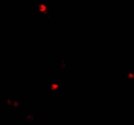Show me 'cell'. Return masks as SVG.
Wrapping results in <instances>:
<instances>
[{"label":"cell","instance_id":"3","mask_svg":"<svg viewBox=\"0 0 134 125\" xmlns=\"http://www.w3.org/2000/svg\"><path fill=\"white\" fill-rule=\"evenodd\" d=\"M126 78L127 79L134 80V73L129 72L126 74Z\"/></svg>","mask_w":134,"mask_h":125},{"label":"cell","instance_id":"1","mask_svg":"<svg viewBox=\"0 0 134 125\" xmlns=\"http://www.w3.org/2000/svg\"><path fill=\"white\" fill-rule=\"evenodd\" d=\"M39 10L43 15H46L48 12L47 6L43 3H40L39 5Z\"/></svg>","mask_w":134,"mask_h":125},{"label":"cell","instance_id":"4","mask_svg":"<svg viewBox=\"0 0 134 125\" xmlns=\"http://www.w3.org/2000/svg\"><path fill=\"white\" fill-rule=\"evenodd\" d=\"M5 104L7 106H13V100H10V99H7L5 100Z\"/></svg>","mask_w":134,"mask_h":125},{"label":"cell","instance_id":"6","mask_svg":"<svg viewBox=\"0 0 134 125\" xmlns=\"http://www.w3.org/2000/svg\"><path fill=\"white\" fill-rule=\"evenodd\" d=\"M27 118H28V120L29 121H31V120H34V115H29L27 116Z\"/></svg>","mask_w":134,"mask_h":125},{"label":"cell","instance_id":"5","mask_svg":"<svg viewBox=\"0 0 134 125\" xmlns=\"http://www.w3.org/2000/svg\"><path fill=\"white\" fill-rule=\"evenodd\" d=\"M19 105V101L18 100H13V107H18Z\"/></svg>","mask_w":134,"mask_h":125},{"label":"cell","instance_id":"2","mask_svg":"<svg viewBox=\"0 0 134 125\" xmlns=\"http://www.w3.org/2000/svg\"><path fill=\"white\" fill-rule=\"evenodd\" d=\"M60 87V85L59 84H52L50 85V90L52 91H57L59 89Z\"/></svg>","mask_w":134,"mask_h":125}]
</instances>
